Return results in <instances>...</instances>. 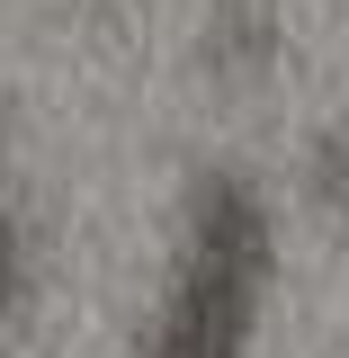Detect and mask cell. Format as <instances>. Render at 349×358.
<instances>
[{"label": "cell", "instance_id": "cell-1", "mask_svg": "<svg viewBox=\"0 0 349 358\" xmlns=\"http://www.w3.org/2000/svg\"><path fill=\"white\" fill-rule=\"evenodd\" d=\"M278 197L251 171H197L134 358H251L278 296Z\"/></svg>", "mask_w": 349, "mask_h": 358}, {"label": "cell", "instance_id": "cell-2", "mask_svg": "<svg viewBox=\"0 0 349 358\" xmlns=\"http://www.w3.org/2000/svg\"><path fill=\"white\" fill-rule=\"evenodd\" d=\"M197 63H206L224 90L278 81V63H287V18H278V0H215L206 27H197Z\"/></svg>", "mask_w": 349, "mask_h": 358}, {"label": "cell", "instance_id": "cell-3", "mask_svg": "<svg viewBox=\"0 0 349 358\" xmlns=\"http://www.w3.org/2000/svg\"><path fill=\"white\" fill-rule=\"evenodd\" d=\"M296 197H305L322 224H349V117L322 126V134H305V152H296Z\"/></svg>", "mask_w": 349, "mask_h": 358}]
</instances>
